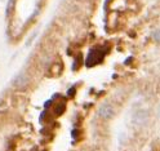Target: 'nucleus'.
<instances>
[{
  "label": "nucleus",
  "instance_id": "f257e3e1",
  "mask_svg": "<svg viewBox=\"0 0 160 151\" xmlns=\"http://www.w3.org/2000/svg\"><path fill=\"white\" fill-rule=\"evenodd\" d=\"M147 120H148V115L146 111H143V110H141V111H137L134 115H133V123L138 127H141L143 124L147 123Z\"/></svg>",
  "mask_w": 160,
  "mask_h": 151
},
{
  "label": "nucleus",
  "instance_id": "f03ea898",
  "mask_svg": "<svg viewBox=\"0 0 160 151\" xmlns=\"http://www.w3.org/2000/svg\"><path fill=\"white\" fill-rule=\"evenodd\" d=\"M98 113L103 119H110V118H112V115H114V108H112L111 105L105 103V105H102L101 107H99Z\"/></svg>",
  "mask_w": 160,
  "mask_h": 151
},
{
  "label": "nucleus",
  "instance_id": "7ed1b4c3",
  "mask_svg": "<svg viewBox=\"0 0 160 151\" xmlns=\"http://www.w3.org/2000/svg\"><path fill=\"white\" fill-rule=\"evenodd\" d=\"M13 84H14L16 87H25V85L27 84V78H26V75H23V74L18 75V76L13 80Z\"/></svg>",
  "mask_w": 160,
  "mask_h": 151
},
{
  "label": "nucleus",
  "instance_id": "20e7f679",
  "mask_svg": "<svg viewBox=\"0 0 160 151\" xmlns=\"http://www.w3.org/2000/svg\"><path fill=\"white\" fill-rule=\"evenodd\" d=\"M154 39L156 42H160V30H158L156 33H154Z\"/></svg>",
  "mask_w": 160,
  "mask_h": 151
}]
</instances>
